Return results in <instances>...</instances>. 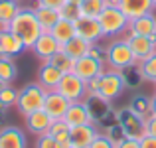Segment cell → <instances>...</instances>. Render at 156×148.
Wrapping results in <instances>:
<instances>
[{"label":"cell","mask_w":156,"mask_h":148,"mask_svg":"<svg viewBox=\"0 0 156 148\" xmlns=\"http://www.w3.org/2000/svg\"><path fill=\"white\" fill-rule=\"evenodd\" d=\"M10 32L22 40L26 49H32V46H34L36 40L42 36L44 30H42L38 18H36V12L32 10V8H20V12L10 22Z\"/></svg>","instance_id":"1"},{"label":"cell","mask_w":156,"mask_h":148,"mask_svg":"<svg viewBox=\"0 0 156 148\" xmlns=\"http://www.w3.org/2000/svg\"><path fill=\"white\" fill-rule=\"evenodd\" d=\"M97 20L101 24L105 38H117V36L125 34L129 30V22H130L119 6H105V10L99 14Z\"/></svg>","instance_id":"2"},{"label":"cell","mask_w":156,"mask_h":148,"mask_svg":"<svg viewBox=\"0 0 156 148\" xmlns=\"http://www.w3.org/2000/svg\"><path fill=\"white\" fill-rule=\"evenodd\" d=\"M46 93L48 91L40 83H30V85H26V87H22L18 91V101H16L18 111L24 115V117H28V115L44 109Z\"/></svg>","instance_id":"3"},{"label":"cell","mask_w":156,"mask_h":148,"mask_svg":"<svg viewBox=\"0 0 156 148\" xmlns=\"http://www.w3.org/2000/svg\"><path fill=\"white\" fill-rule=\"evenodd\" d=\"M107 63L115 69V71H125V69L136 65V57H134L133 49H130L126 40H115L107 48Z\"/></svg>","instance_id":"4"},{"label":"cell","mask_w":156,"mask_h":148,"mask_svg":"<svg viewBox=\"0 0 156 148\" xmlns=\"http://www.w3.org/2000/svg\"><path fill=\"white\" fill-rule=\"evenodd\" d=\"M125 85H126V81H125L121 71H115V69L109 73L105 71L99 77V89H97V93L93 97L103 101V103H111L125 91Z\"/></svg>","instance_id":"5"},{"label":"cell","mask_w":156,"mask_h":148,"mask_svg":"<svg viewBox=\"0 0 156 148\" xmlns=\"http://www.w3.org/2000/svg\"><path fill=\"white\" fill-rule=\"evenodd\" d=\"M55 91H59L69 103H79L89 95L87 83H85L81 77H77L75 73H63V77H61V81H59Z\"/></svg>","instance_id":"6"},{"label":"cell","mask_w":156,"mask_h":148,"mask_svg":"<svg viewBox=\"0 0 156 148\" xmlns=\"http://www.w3.org/2000/svg\"><path fill=\"white\" fill-rule=\"evenodd\" d=\"M73 73L87 83L93 77H101L105 73V59H97V57H93V55H85V57H81V59L75 61Z\"/></svg>","instance_id":"7"},{"label":"cell","mask_w":156,"mask_h":148,"mask_svg":"<svg viewBox=\"0 0 156 148\" xmlns=\"http://www.w3.org/2000/svg\"><path fill=\"white\" fill-rule=\"evenodd\" d=\"M75 36L83 38L85 42H89L91 46H97V42L105 38L99 20L97 18H83V16L75 22Z\"/></svg>","instance_id":"8"},{"label":"cell","mask_w":156,"mask_h":148,"mask_svg":"<svg viewBox=\"0 0 156 148\" xmlns=\"http://www.w3.org/2000/svg\"><path fill=\"white\" fill-rule=\"evenodd\" d=\"M119 126L122 129L125 138H134V140H140V138L144 136V121H142V118H138L130 109H125V111H122L121 125H119Z\"/></svg>","instance_id":"9"},{"label":"cell","mask_w":156,"mask_h":148,"mask_svg":"<svg viewBox=\"0 0 156 148\" xmlns=\"http://www.w3.org/2000/svg\"><path fill=\"white\" fill-rule=\"evenodd\" d=\"M32 51L36 53V57H40L42 61H48L50 57H53L57 51H61V44L50 34V32H42L36 44L32 46Z\"/></svg>","instance_id":"10"},{"label":"cell","mask_w":156,"mask_h":148,"mask_svg":"<svg viewBox=\"0 0 156 148\" xmlns=\"http://www.w3.org/2000/svg\"><path fill=\"white\" fill-rule=\"evenodd\" d=\"M63 121L69 126H81V125H93L95 118L91 115V109L85 105V101H79V103H71L69 105Z\"/></svg>","instance_id":"11"},{"label":"cell","mask_w":156,"mask_h":148,"mask_svg":"<svg viewBox=\"0 0 156 148\" xmlns=\"http://www.w3.org/2000/svg\"><path fill=\"white\" fill-rule=\"evenodd\" d=\"M69 105H71V103H69L67 99L61 95L59 91H55V89L46 93L44 111L50 115L53 121H55V118H63V117H65V113H67V109H69Z\"/></svg>","instance_id":"12"},{"label":"cell","mask_w":156,"mask_h":148,"mask_svg":"<svg viewBox=\"0 0 156 148\" xmlns=\"http://www.w3.org/2000/svg\"><path fill=\"white\" fill-rule=\"evenodd\" d=\"M126 42H129V46H130V49H133V53H134V57H136L138 63H140L142 59H146V57H150L156 51V44L152 42V38H146V36H133V34H129Z\"/></svg>","instance_id":"13"},{"label":"cell","mask_w":156,"mask_h":148,"mask_svg":"<svg viewBox=\"0 0 156 148\" xmlns=\"http://www.w3.org/2000/svg\"><path fill=\"white\" fill-rule=\"evenodd\" d=\"M97 136H99V130L93 125L71 126V146L75 148H89Z\"/></svg>","instance_id":"14"},{"label":"cell","mask_w":156,"mask_h":148,"mask_svg":"<svg viewBox=\"0 0 156 148\" xmlns=\"http://www.w3.org/2000/svg\"><path fill=\"white\" fill-rule=\"evenodd\" d=\"M61 77H63V73H61L57 67H53L50 61H44L42 67L38 69V83L42 85L46 91H53V89H57Z\"/></svg>","instance_id":"15"},{"label":"cell","mask_w":156,"mask_h":148,"mask_svg":"<svg viewBox=\"0 0 156 148\" xmlns=\"http://www.w3.org/2000/svg\"><path fill=\"white\" fill-rule=\"evenodd\" d=\"M51 122H53V118H51L44 109H40V111H36V113H32V115H28V117H26V126H28V130H30L32 134H36V136L48 134Z\"/></svg>","instance_id":"16"},{"label":"cell","mask_w":156,"mask_h":148,"mask_svg":"<svg viewBox=\"0 0 156 148\" xmlns=\"http://www.w3.org/2000/svg\"><path fill=\"white\" fill-rule=\"evenodd\" d=\"M129 34L133 36H146V38H152L156 36V18L154 14H144L140 18H134L129 22Z\"/></svg>","instance_id":"17"},{"label":"cell","mask_w":156,"mask_h":148,"mask_svg":"<svg viewBox=\"0 0 156 148\" xmlns=\"http://www.w3.org/2000/svg\"><path fill=\"white\" fill-rule=\"evenodd\" d=\"M119 8L122 10V14L129 20L140 18V16L150 14L154 10L150 0H119Z\"/></svg>","instance_id":"18"},{"label":"cell","mask_w":156,"mask_h":148,"mask_svg":"<svg viewBox=\"0 0 156 148\" xmlns=\"http://www.w3.org/2000/svg\"><path fill=\"white\" fill-rule=\"evenodd\" d=\"M0 148H26V134L18 126H4L0 130Z\"/></svg>","instance_id":"19"},{"label":"cell","mask_w":156,"mask_h":148,"mask_svg":"<svg viewBox=\"0 0 156 148\" xmlns=\"http://www.w3.org/2000/svg\"><path fill=\"white\" fill-rule=\"evenodd\" d=\"M24 49H26L24 42L16 34H12L10 30L0 34V57H4V55L14 57V55H18V53H22Z\"/></svg>","instance_id":"20"},{"label":"cell","mask_w":156,"mask_h":148,"mask_svg":"<svg viewBox=\"0 0 156 148\" xmlns=\"http://www.w3.org/2000/svg\"><path fill=\"white\" fill-rule=\"evenodd\" d=\"M48 134H51V136L55 138L57 142H59L61 148L71 146V126H69L67 122L63 121V118H55V121L51 122Z\"/></svg>","instance_id":"21"},{"label":"cell","mask_w":156,"mask_h":148,"mask_svg":"<svg viewBox=\"0 0 156 148\" xmlns=\"http://www.w3.org/2000/svg\"><path fill=\"white\" fill-rule=\"evenodd\" d=\"M91 44L89 42H85L83 38H79V36H75V38H71L67 44H63L61 46V49H63L65 53H67L71 59H81V57H85V55H89V51H91Z\"/></svg>","instance_id":"22"},{"label":"cell","mask_w":156,"mask_h":148,"mask_svg":"<svg viewBox=\"0 0 156 148\" xmlns=\"http://www.w3.org/2000/svg\"><path fill=\"white\" fill-rule=\"evenodd\" d=\"M36 18H38L40 26H42L44 32H50L57 22H59V10H53V8H46V6H36Z\"/></svg>","instance_id":"23"},{"label":"cell","mask_w":156,"mask_h":148,"mask_svg":"<svg viewBox=\"0 0 156 148\" xmlns=\"http://www.w3.org/2000/svg\"><path fill=\"white\" fill-rule=\"evenodd\" d=\"M50 34L63 46V44H67L71 38H75V22H69V20L59 18V22L50 30Z\"/></svg>","instance_id":"24"},{"label":"cell","mask_w":156,"mask_h":148,"mask_svg":"<svg viewBox=\"0 0 156 148\" xmlns=\"http://www.w3.org/2000/svg\"><path fill=\"white\" fill-rule=\"evenodd\" d=\"M16 75H18V67H16L14 59H12L10 55L0 57V81L10 85L12 81L16 79Z\"/></svg>","instance_id":"25"},{"label":"cell","mask_w":156,"mask_h":148,"mask_svg":"<svg viewBox=\"0 0 156 148\" xmlns=\"http://www.w3.org/2000/svg\"><path fill=\"white\" fill-rule=\"evenodd\" d=\"M105 0H83L79 4V12L83 18H99V14L105 10Z\"/></svg>","instance_id":"26"},{"label":"cell","mask_w":156,"mask_h":148,"mask_svg":"<svg viewBox=\"0 0 156 148\" xmlns=\"http://www.w3.org/2000/svg\"><path fill=\"white\" fill-rule=\"evenodd\" d=\"M50 63L53 67H57L61 73H73V69H75V59H71V57L67 55V53L61 49V51H57L53 57H50Z\"/></svg>","instance_id":"27"},{"label":"cell","mask_w":156,"mask_h":148,"mask_svg":"<svg viewBox=\"0 0 156 148\" xmlns=\"http://www.w3.org/2000/svg\"><path fill=\"white\" fill-rule=\"evenodd\" d=\"M130 111H133L134 115H136L138 118H142V121L146 122V118L152 115V111H150V99H146V97H134L133 101H130V107H129Z\"/></svg>","instance_id":"28"},{"label":"cell","mask_w":156,"mask_h":148,"mask_svg":"<svg viewBox=\"0 0 156 148\" xmlns=\"http://www.w3.org/2000/svg\"><path fill=\"white\" fill-rule=\"evenodd\" d=\"M138 71H140V75L144 77L146 81L156 83V51L150 57H146V59H142L140 63H138Z\"/></svg>","instance_id":"29"},{"label":"cell","mask_w":156,"mask_h":148,"mask_svg":"<svg viewBox=\"0 0 156 148\" xmlns=\"http://www.w3.org/2000/svg\"><path fill=\"white\" fill-rule=\"evenodd\" d=\"M18 12H20L18 0H0V20L12 22V18H14Z\"/></svg>","instance_id":"30"},{"label":"cell","mask_w":156,"mask_h":148,"mask_svg":"<svg viewBox=\"0 0 156 148\" xmlns=\"http://www.w3.org/2000/svg\"><path fill=\"white\" fill-rule=\"evenodd\" d=\"M59 16H61L63 20H69V22H77V20L81 18L79 6H77V4H71V2L63 4V6L59 8Z\"/></svg>","instance_id":"31"},{"label":"cell","mask_w":156,"mask_h":148,"mask_svg":"<svg viewBox=\"0 0 156 148\" xmlns=\"http://www.w3.org/2000/svg\"><path fill=\"white\" fill-rule=\"evenodd\" d=\"M18 101V91L10 85H6L4 89H0V105L2 107H10V105H16Z\"/></svg>","instance_id":"32"},{"label":"cell","mask_w":156,"mask_h":148,"mask_svg":"<svg viewBox=\"0 0 156 148\" xmlns=\"http://www.w3.org/2000/svg\"><path fill=\"white\" fill-rule=\"evenodd\" d=\"M36 148H61V146H59V142H57L51 134H42V136H38Z\"/></svg>","instance_id":"33"},{"label":"cell","mask_w":156,"mask_h":148,"mask_svg":"<svg viewBox=\"0 0 156 148\" xmlns=\"http://www.w3.org/2000/svg\"><path fill=\"white\" fill-rule=\"evenodd\" d=\"M89 148H115V142L111 140L107 134H101V132H99V136L93 140V144L89 146Z\"/></svg>","instance_id":"34"},{"label":"cell","mask_w":156,"mask_h":148,"mask_svg":"<svg viewBox=\"0 0 156 148\" xmlns=\"http://www.w3.org/2000/svg\"><path fill=\"white\" fill-rule=\"evenodd\" d=\"M144 134L146 136H154L156 138V115H150L144 122Z\"/></svg>","instance_id":"35"},{"label":"cell","mask_w":156,"mask_h":148,"mask_svg":"<svg viewBox=\"0 0 156 148\" xmlns=\"http://www.w3.org/2000/svg\"><path fill=\"white\" fill-rule=\"evenodd\" d=\"M38 6H46V8H53V10H59L63 4H67V0H36Z\"/></svg>","instance_id":"36"},{"label":"cell","mask_w":156,"mask_h":148,"mask_svg":"<svg viewBox=\"0 0 156 148\" xmlns=\"http://www.w3.org/2000/svg\"><path fill=\"white\" fill-rule=\"evenodd\" d=\"M115 148H140V140H134V138H122Z\"/></svg>","instance_id":"37"},{"label":"cell","mask_w":156,"mask_h":148,"mask_svg":"<svg viewBox=\"0 0 156 148\" xmlns=\"http://www.w3.org/2000/svg\"><path fill=\"white\" fill-rule=\"evenodd\" d=\"M140 148H156V138L144 134V136L140 138Z\"/></svg>","instance_id":"38"},{"label":"cell","mask_w":156,"mask_h":148,"mask_svg":"<svg viewBox=\"0 0 156 148\" xmlns=\"http://www.w3.org/2000/svg\"><path fill=\"white\" fill-rule=\"evenodd\" d=\"M97 89H99V77H93L91 81H87V91H89L91 97L97 93Z\"/></svg>","instance_id":"39"},{"label":"cell","mask_w":156,"mask_h":148,"mask_svg":"<svg viewBox=\"0 0 156 148\" xmlns=\"http://www.w3.org/2000/svg\"><path fill=\"white\" fill-rule=\"evenodd\" d=\"M10 30V22H4V20H0V34H4V32Z\"/></svg>","instance_id":"40"},{"label":"cell","mask_w":156,"mask_h":148,"mask_svg":"<svg viewBox=\"0 0 156 148\" xmlns=\"http://www.w3.org/2000/svg\"><path fill=\"white\" fill-rule=\"evenodd\" d=\"M150 111H152V115H156V95L150 97Z\"/></svg>","instance_id":"41"},{"label":"cell","mask_w":156,"mask_h":148,"mask_svg":"<svg viewBox=\"0 0 156 148\" xmlns=\"http://www.w3.org/2000/svg\"><path fill=\"white\" fill-rule=\"evenodd\" d=\"M67 2H71V4H77V6H79V4L83 2V0H67Z\"/></svg>","instance_id":"42"},{"label":"cell","mask_w":156,"mask_h":148,"mask_svg":"<svg viewBox=\"0 0 156 148\" xmlns=\"http://www.w3.org/2000/svg\"><path fill=\"white\" fill-rule=\"evenodd\" d=\"M150 2H152V8L156 10V0H150Z\"/></svg>","instance_id":"43"},{"label":"cell","mask_w":156,"mask_h":148,"mask_svg":"<svg viewBox=\"0 0 156 148\" xmlns=\"http://www.w3.org/2000/svg\"><path fill=\"white\" fill-rule=\"evenodd\" d=\"M152 42H154V44H156V36H152Z\"/></svg>","instance_id":"44"},{"label":"cell","mask_w":156,"mask_h":148,"mask_svg":"<svg viewBox=\"0 0 156 148\" xmlns=\"http://www.w3.org/2000/svg\"><path fill=\"white\" fill-rule=\"evenodd\" d=\"M67 148H75V146H67Z\"/></svg>","instance_id":"45"}]
</instances>
